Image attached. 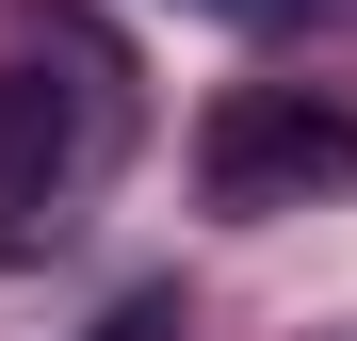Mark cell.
<instances>
[{
  "label": "cell",
  "instance_id": "6da1fadb",
  "mask_svg": "<svg viewBox=\"0 0 357 341\" xmlns=\"http://www.w3.org/2000/svg\"><path fill=\"white\" fill-rule=\"evenodd\" d=\"M0 114L49 146V179L66 195H98L114 162H130V130H146V98H130V49H114L98 17H17V49H0Z\"/></svg>",
  "mask_w": 357,
  "mask_h": 341
},
{
  "label": "cell",
  "instance_id": "7a4b0ae2",
  "mask_svg": "<svg viewBox=\"0 0 357 341\" xmlns=\"http://www.w3.org/2000/svg\"><path fill=\"white\" fill-rule=\"evenodd\" d=\"M195 179H211V211H325V195H357V114L341 98H309V82H227L211 98V130H195Z\"/></svg>",
  "mask_w": 357,
  "mask_h": 341
},
{
  "label": "cell",
  "instance_id": "3957f363",
  "mask_svg": "<svg viewBox=\"0 0 357 341\" xmlns=\"http://www.w3.org/2000/svg\"><path fill=\"white\" fill-rule=\"evenodd\" d=\"M49 227H66V179H49V146L0 114V260H17V244H49Z\"/></svg>",
  "mask_w": 357,
  "mask_h": 341
},
{
  "label": "cell",
  "instance_id": "277c9868",
  "mask_svg": "<svg viewBox=\"0 0 357 341\" xmlns=\"http://www.w3.org/2000/svg\"><path fill=\"white\" fill-rule=\"evenodd\" d=\"M98 341H195V325H178V293H130V309H114Z\"/></svg>",
  "mask_w": 357,
  "mask_h": 341
},
{
  "label": "cell",
  "instance_id": "5b68a950",
  "mask_svg": "<svg viewBox=\"0 0 357 341\" xmlns=\"http://www.w3.org/2000/svg\"><path fill=\"white\" fill-rule=\"evenodd\" d=\"M195 17H227V33H292L309 0H195Z\"/></svg>",
  "mask_w": 357,
  "mask_h": 341
}]
</instances>
